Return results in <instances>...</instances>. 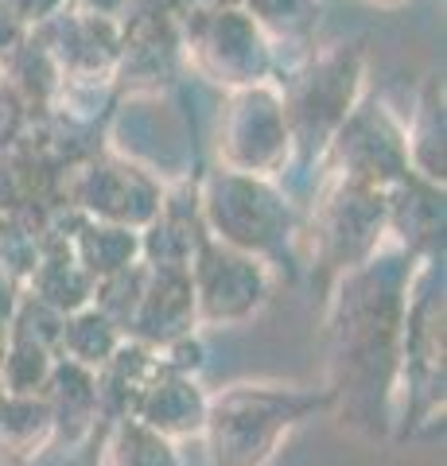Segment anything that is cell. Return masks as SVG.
Here are the masks:
<instances>
[{"instance_id": "obj_1", "label": "cell", "mask_w": 447, "mask_h": 466, "mask_svg": "<svg viewBox=\"0 0 447 466\" xmlns=\"http://www.w3.org/2000/svg\"><path fill=\"white\" fill-rule=\"evenodd\" d=\"M424 260L389 241L366 265L335 276L327 303V392L330 412L370 440L393 435V392L405 342L412 280Z\"/></svg>"}, {"instance_id": "obj_2", "label": "cell", "mask_w": 447, "mask_h": 466, "mask_svg": "<svg viewBox=\"0 0 447 466\" xmlns=\"http://www.w3.org/2000/svg\"><path fill=\"white\" fill-rule=\"evenodd\" d=\"M330 392L280 381H234L207 397V466H269L280 443L308 420L330 412Z\"/></svg>"}, {"instance_id": "obj_3", "label": "cell", "mask_w": 447, "mask_h": 466, "mask_svg": "<svg viewBox=\"0 0 447 466\" xmlns=\"http://www.w3.org/2000/svg\"><path fill=\"white\" fill-rule=\"evenodd\" d=\"M195 195L210 241L249 253L265 260L269 268L288 260V249L296 241V210L277 179H257V175L218 167L195 187Z\"/></svg>"}, {"instance_id": "obj_4", "label": "cell", "mask_w": 447, "mask_h": 466, "mask_svg": "<svg viewBox=\"0 0 447 466\" xmlns=\"http://www.w3.org/2000/svg\"><path fill=\"white\" fill-rule=\"evenodd\" d=\"M366 97V51L362 43H330L315 51L292 78H284V116L292 133V156L323 159L335 133Z\"/></svg>"}, {"instance_id": "obj_5", "label": "cell", "mask_w": 447, "mask_h": 466, "mask_svg": "<svg viewBox=\"0 0 447 466\" xmlns=\"http://www.w3.org/2000/svg\"><path fill=\"white\" fill-rule=\"evenodd\" d=\"M443 416V272L424 260L412 280L401 370L393 392V435L405 440Z\"/></svg>"}, {"instance_id": "obj_6", "label": "cell", "mask_w": 447, "mask_h": 466, "mask_svg": "<svg viewBox=\"0 0 447 466\" xmlns=\"http://www.w3.org/2000/svg\"><path fill=\"white\" fill-rule=\"evenodd\" d=\"M277 43L241 5H191L183 12V63L222 90H249L277 75Z\"/></svg>"}, {"instance_id": "obj_7", "label": "cell", "mask_w": 447, "mask_h": 466, "mask_svg": "<svg viewBox=\"0 0 447 466\" xmlns=\"http://www.w3.org/2000/svg\"><path fill=\"white\" fill-rule=\"evenodd\" d=\"M308 245H311V260H320L335 276L378 257L389 245L385 191L327 175L320 195L311 202Z\"/></svg>"}, {"instance_id": "obj_8", "label": "cell", "mask_w": 447, "mask_h": 466, "mask_svg": "<svg viewBox=\"0 0 447 466\" xmlns=\"http://www.w3.org/2000/svg\"><path fill=\"white\" fill-rule=\"evenodd\" d=\"M59 207L90 222L144 229L164 207V183L137 159L117 152H94L63 171Z\"/></svg>"}, {"instance_id": "obj_9", "label": "cell", "mask_w": 447, "mask_h": 466, "mask_svg": "<svg viewBox=\"0 0 447 466\" xmlns=\"http://www.w3.org/2000/svg\"><path fill=\"white\" fill-rule=\"evenodd\" d=\"M218 159L226 171L277 179L292 164V133L280 101V86L234 90L218 113Z\"/></svg>"}, {"instance_id": "obj_10", "label": "cell", "mask_w": 447, "mask_h": 466, "mask_svg": "<svg viewBox=\"0 0 447 466\" xmlns=\"http://www.w3.org/2000/svg\"><path fill=\"white\" fill-rule=\"evenodd\" d=\"M198 327H241L272 296V268L249 253L203 241L187 268Z\"/></svg>"}, {"instance_id": "obj_11", "label": "cell", "mask_w": 447, "mask_h": 466, "mask_svg": "<svg viewBox=\"0 0 447 466\" xmlns=\"http://www.w3.org/2000/svg\"><path fill=\"white\" fill-rule=\"evenodd\" d=\"M323 159L327 175L373 187V191H389L412 175L405 159V121L393 116L381 97H362V106L346 116Z\"/></svg>"}, {"instance_id": "obj_12", "label": "cell", "mask_w": 447, "mask_h": 466, "mask_svg": "<svg viewBox=\"0 0 447 466\" xmlns=\"http://www.w3.org/2000/svg\"><path fill=\"white\" fill-rule=\"evenodd\" d=\"M183 70V16L140 12L121 24V55L113 66V90L160 94Z\"/></svg>"}, {"instance_id": "obj_13", "label": "cell", "mask_w": 447, "mask_h": 466, "mask_svg": "<svg viewBox=\"0 0 447 466\" xmlns=\"http://www.w3.org/2000/svg\"><path fill=\"white\" fill-rule=\"evenodd\" d=\"M32 35L47 47L63 78H113L121 55V20L66 8L63 16L39 24Z\"/></svg>"}, {"instance_id": "obj_14", "label": "cell", "mask_w": 447, "mask_h": 466, "mask_svg": "<svg viewBox=\"0 0 447 466\" xmlns=\"http://www.w3.org/2000/svg\"><path fill=\"white\" fill-rule=\"evenodd\" d=\"M207 397L210 392L198 385V377L171 373L164 361L156 377L140 389V397L133 404V420H140L144 428H152L156 435L179 443V440H198L207 424Z\"/></svg>"}, {"instance_id": "obj_15", "label": "cell", "mask_w": 447, "mask_h": 466, "mask_svg": "<svg viewBox=\"0 0 447 466\" xmlns=\"http://www.w3.org/2000/svg\"><path fill=\"white\" fill-rule=\"evenodd\" d=\"M191 330H198V319H195V296H191L187 272L148 268V280H144L140 303L133 311V323H128L125 339L148 346V350H160Z\"/></svg>"}, {"instance_id": "obj_16", "label": "cell", "mask_w": 447, "mask_h": 466, "mask_svg": "<svg viewBox=\"0 0 447 466\" xmlns=\"http://www.w3.org/2000/svg\"><path fill=\"white\" fill-rule=\"evenodd\" d=\"M385 210L389 241L412 253L416 260H436V253L443 249V187L409 175L385 191Z\"/></svg>"}, {"instance_id": "obj_17", "label": "cell", "mask_w": 447, "mask_h": 466, "mask_svg": "<svg viewBox=\"0 0 447 466\" xmlns=\"http://www.w3.org/2000/svg\"><path fill=\"white\" fill-rule=\"evenodd\" d=\"M20 291L27 299L43 303L47 311L63 315V319L94 303V280L86 276V268L75 260V253H70L66 238L55 226L47 233V241H43L39 260L32 265V272L24 276Z\"/></svg>"}, {"instance_id": "obj_18", "label": "cell", "mask_w": 447, "mask_h": 466, "mask_svg": "<svg viewBox=\"0 0 447 466\" xmlns=\"http://www.w3.org/2000/svg\"><path fill=\"white\" fill-rule=\"evenodd\" d=\"M43 400H47L51 424H55L51 447L82 443L97 428V420H102V408H97V373L82 370L66 358L55 361L47 385H43Z\"/></svg>"}, {"instance_id": "obj_19", "label": "cell", "mask_w": 447, "mask_h": 466, "mask_svg": "<svg viewBox=\"0 0 447 466\" xmlns=\"http://www.w3.org/2000/svg\"><path fill=\"white\" fill-rule=\"evenodd\" d=\"M405 159L416 179L443 187L447 179V116H443V75H428L416 109L405 121Z\"/></svg>"}, {"instance_id": "obj_20", "label": "cell", "mask_w": 447, "mask_h": 466, "mask_svg": "<svg viewBox=\"0 0 447 466\" xmlns=\"http://www.w3.org/2000/svg\"><path fill=\"white\" fill-rule=\"evenodd\" d=\"M59 233L66 238L70 253H75V260L86 268V276H90L94 284L140 260V233L137 229L109 226V222H90V218H78L75 210H70V226L59 229Z\"/></svg>"}, {"instance_id": "obj_21", "label": "cell", "mask_w": 447, "mask_h": 466, "mask_svg": "<svg viewBox=\"0 0 447 466\" xmlns=\"http://www.w3.org/2000/svg\"><path fill=\"white\" fill-rule=\"evenodd\" d=\"M51 408L43 397L0 392V455L12 462H32L51 447Z\"/></svg>"}, {"instance_id": "obj_22", "label": "cell", "mask_w": 447, "mask_h": 466, "mask_svg": "<svg viewBox=\"0 0 447 466\" xmlns=\"http://www.w3.org/2000/svg\"><path fill=\"white\" fill-rule=\"evenodd\" d=\"M97 466H183V459L171 440L144 428L133 416H117L106 424Z\"/></svg>"}, {"instance_id": "obj_23", "label": "cell", "mask_w": 447, "mask_h": 466, "mask_svg": "<svg viewBox=\"0 0 447 466\" xmlns=\"http://www.w3.org/2000/svg\"><path fill=\"white\" fill-rule=\"evenodd\" d=\"M125 334L121 327L106 319L102 311L94 308H82L75 315L63 319V330H59V358L75 361V366L90 370V373H102L109 366V358L121 350Z\"/></svg>"}, {"instance_id": "obj_24", "label": "cell", "mask_w": 447, "mask_h": 466, "mask_svg": "<svg viewBox=\"0 0 447 466\" xmlns=\"http://www.w3.org/2000/svg\"><path fill=\"white\" fill-rule=\"evenodd\" d=\"M5 82L20 94L24 106L39 116V113H51L55 97H59V90H63V70L55 66V58L47 55V47H43V43L32 32H27L24 43L16 47V55H12L8 70H5Z\"/></svg>"}, {"instance_id": "obj_25", "label": "cell", "mask_w": 447, "mask_h": 466, "mask_svg": "<svg viewBox=\"0 0 447 466\" xmlns=\"http://www.w3.org/2000/svg\"><path fill=\"white\" fill-rule=\"evenodd\" d=\"M55 361H59V350L8 330L5 334V361H0V392L43 397V385H47Z\"/></svg>"}, {"instance_id": "obj_26", "label": "cell", "mask_w": 447, "mask_h": 466, "mask_svg": "<svg viewBox=\"0 0 447 466\" xmlns=\"http://www.w3.org/2000/svg\"><path fill=\"white\" fill-rule=\"evenodd\" d=\"M272 43H304L320 24V0H238Z\"/></svg>"}, {"instance_id": "obj_27", "label": "cell", "mask_w": 447, "mask_h": 466, "mask_svg": "<svg viewBox=\"0 0 447 466\" xmlns=\"http://www.w3.org/2000/svg\"><path fill=\"white\" fill-rule=\"evenodd\" d=\"M144 280H148V265L137 260V265H128V268L113 272V276H106V280L94 284V308L102 311L106 319H113V323L121 327V334L128 330V323H133V311L140 303Z\"/></svg>"}, {"instance_id": "obj_28", "label": "cell", "mask_w": 447, "mask_h": 466, "mask_svg": "<svg viewBox=\"0 0 447 466\" xmlns=\"http://www.w3.org/2000/svg\"><path fill=\"white\" fill-rule=\"evenodd\" d=\"M32 109L20 101V94L12 90V86L0 78V156H8L16 144L24 140L27 125H32Z\"/></svg>"}, {"instance_id": "obj_29", "label": "cell", "mask_w": 447, "mask_h": 466, "mask_svg": "<svg viewBox=\"0 0 447 466\" xmlns=\"http://www.w3.org/2000/svg\"><path fill=\"white\" fill-rule=\"evenodd\" d=\"M66 8H75V0H0V16L20 24L24 32H36L39 24L63 16Z\"/></svg>"}, {"instance_id": "obj_30", "label": "cell", "mask_w": 447, "mask_h": 466, "mask_svg": "<svg viewBox=\"0 0 447 466\" xmlns=\"http://www.w3.org/2000/svg\"><path fill=\"white\" fill-rule=\"evenodd\" d=\"M24 27L20 24H12V20H5L0 16V78H5V70H8V63H12V55H16V47L24 43Z\"/></svg>"}, {"instance_id": "obj_31", "label": "cell", "mask_w": 447, "mask_h": 466, "mask_svg": "<svg viewBox=\"0 0 447 466\" xmlns=\"http://www.w3.org/2000/svg\"><path fill=\"white\" fill-rule=\"evenodd\" d=\"M16 303H20V284L0 272V334H8V323H12V315H16Z\"/></svg>"}, {"instance_id": "obj_32", "label": "cell", "mask_w": 447, "mask_h": 466, "mask_svg": "<svg viewBox=\"0 0 447 466\" xmlns=\"http://www.w3.org/2000/svg\"><path fill=\"white\" fill-rule=\"evenodd\" d=\"M366 5H381V8H393V5H405V0H366Z\"/></svg>"}]
</instances>
